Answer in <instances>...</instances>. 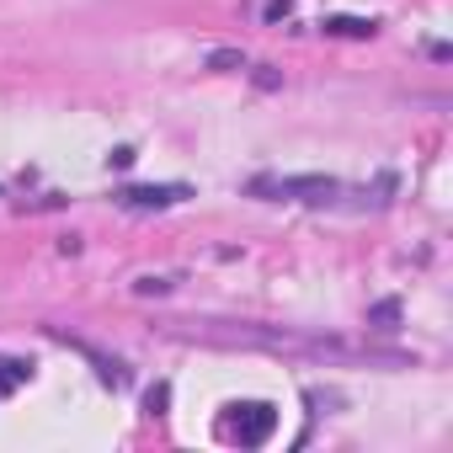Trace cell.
I'll list each match as a JSON object with an SVG mask.
<instances>
[{"label": "cell", "mask_w": 453, "mask_h": 453, "mask_svg": "<svg viewBox=\"0 0 453 453\" xmlns=\"http://www.w3.org/2000/svg\"><path fill=\"white\" fill-rule=\"evenodd\" d=\"M176 336H208V342H235V347H267V352H299V357H326V363H379V368H405L400 352L384 347H357L342 336H294V331H273V326H197V331H176Z\"/></svg>", "instance_id": "cell-1"}, {"label": "cell", "mask_w": 453, "mask_h": 453, "mask_svg": "<svg viewBox=\"0 0 453 453\" xmlns=\"http://www.w3.org/2000/svg\"><path fill=\"white\" fill-rule=\"evenodd\" d=\"M251 192L273 197V203H310V208H331L347 197V187L336 176H257Z\"/></svg>", "instance_id": "cell-2"}, {"label": "cell", "mask_w": 453, "mask_h": 453, "mask_svg": "<svg viewBox=\"0 0 453 453\" xmlns=\"http://www.w3.org/2000/svg\"><path fill=\"white\" fill-rule=\"evenodd\" d=\"M273 432H278V411L267 400H241L224 411V437H235L241 448H262Z\"/></svg>", "instance_id": "cell-3"}, {"label": "cell", "mask_w": 453, "mask_h": 453, "mask_svg": "<svg viewBox=\"0 0 453 453\" xmlns=\"http://www.w3.org/2000/svg\"><path fill=\"white\" fill-rule=\"evenodd\" d=\"M187 197H192V187H187V181H150V187H123V192H112V203H118V208H128V213L176 208V203H187Z\"/></svg>", "instance_id": "cell-4"}, {"label": "cell", "mask_w": 453, "mask_h": 453, "mask_svg": "<svg viewBox=\"0 0 453 453\" xmlns=\"http://www.w3.org/2000/svg\"><path fill=\"white\" fill-rule=\"evenodd\" d=\"M320 27H326V33H336V38H373V33H379V22H373V17H326Z\"/></svg>", "instance_id": "cell-5"}, {"label": "cell", "mask_w": 453, "mask_h": 453, "mask_svg": "<svg viewBox=\"0 0 453 453\" xmlns=\"http://www.w3.org/2000/svg\"><path fill=\"white\" fill-rule=\"evenodd\" d=\"M27 373H33V363H22V357H0V400H6L17 384H27Z\"/></svg>", "instance_id": "cell-6"}, {"label": "cell", "mask_w": 453, "mask_h": 453, "mask_svg": "<svg viewBox=\"0 0 453 453\" xmlns=\"http://www.w3.org/2000/svg\"><path fill=\"white\" fill-rule=\"evenodd\" d=\"M251 12H257V17H267V22H283V17L294 12V0H257Z\"/></svg>", "instance_id": "cell-7"}, {"label": "cell", "mask_w": 453, "mask_h": 453, "mask_svg": "<svg viewBox=\"0 0 453 453\" xmlns=\"http://www.w3.org/2000/svg\"><path fill=\"white\" fill-rule=\"evenodd\" d=\"M208 65H213V70H246V54H235V49H213Z\"/></svg>", "instance_id": "cell-8"}, {"label": "cell", "mask_w": 453, "mask_h": 453, "mask_svg": "<svg viewBox=\"0 0 453 453\" xmlns=\"http://www.w3.org/2000/svg\"><path fill=\"white\" fill-rule=\"evenodd\" d=\"M368 320H373V326H379V331H389V326H395V320H400V304H379V310H373V315H368Z\"/></svg>", "instance_id": "cell-9"}, {"label": "cell", "mask_w": 453, "mask_h": 453, "mask_svg": "<svg viewBox=\"0 0 453 453\" xmlns=\"http://www.w3.org/2000/svg\"><path fill=\"white\" fill-rule=\"evenodd\" d=\"M165 400H171V389H165V384H160V389H150V411H155V416H165Z\"/></svg>", "instance_id": "cell-10"}]
</instances>
